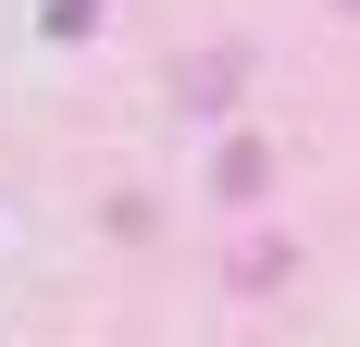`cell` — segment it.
<instances>
[{
	"instance_id": "obj_1",
	"label": "cell",
	"mask_w": 360,
	"mask_h": 347,
	"mask_svg": "<svg viewBox=\"0 0 360 347\" xmlns=\"http://www.w3.org/2000/svg\"><path fill=\"white\" fill-rule=\"evenodd\" d=\"M261 186H274V149H261V137H224L212 149V199H261Z\"/></svg>"
},
{
	"instance_id": "obj_2",
	"label": "cell",
	"mask_w": 360,
	"mask_h": 347,
	"mask_svg": "<svg viewBox=\"0 0 360 347\" xmlns=\"http://www.w3.org/2000/svg\"><path fill=\"white\" fill-rule=\"evenodd\" d=\"M236 87H249V50L224 37V63H199V74H186V112H212V100H236Z\"/></svg>"
},
{
	"instance_id": "obj_3",
	"label": "cell",
	"mask_w": 360,
	"mask_h": 347,
	"mask_svg": "<svg viewBox=\"0 0 360 347\" xmlns=\"http://www.w3.org/2000/svg\"><path fill=\"white\" fill-rule=\"evenodd\" d=\"M87 13H100V0H50V37H87Z\"/></svg>"
},
{
	"instance_id": "obj_4",
	"label": "cell",
	"mask_w": 360,
	"mask_h": 347,
	"mask_svg": "<svg viewBox=\"0 0 360 347\" xmlns=\"http://www.w3.org/2000/svg\"><path fill=\"white\" fill-rule=\"evenodd\" d=\"M335 13H348V25H360V0H335Z\"/></svg>"
}]
</instances>
